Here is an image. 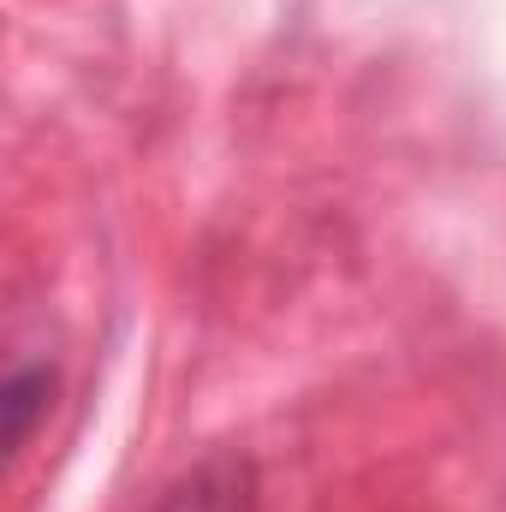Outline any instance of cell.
Returning a JSON list of instances; mask_svg holds the SVG:
<instances>
[{"instance_id":"obj_1","label":"cell","mask_w":506,"mask_h":512,"mask_svg":"<svg viewBox=\"0 0 506 512\" xmlns=\"http://www.w3.org/2000/svg\"><path fill=\"white\" fill-rule=\"evenodd\" d=\"M155 512H262V483H256V459L239 447H215L203 453L191 471H179L167 483V495Z\"/></svg>"},{"instance_id":"obj_2","label":"cell","mask_w":506,"mask_h":512,"mask_svg":"<svg viewBox=\"0 0 506 512\" xmlns=\"http://www.w3.org/2000/svg\"><path fill=\"white\" fill-rule=\"evenodd\" d=\"M54 387H60V376L48 364H24V370L6 376V399H0V411H6V453H24L30 447L36 423L54 405Z\"/></svg>"}]
</instances>
